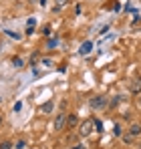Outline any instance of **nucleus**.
Instances as JSON below:
<instances>
[{
	"instance_id": "6",
	"label": "nucleus",
	"mask_w": 141,
	"mask_h": 149,
	"mask_svg": "<svg viewBox=\"0 0 141 149\" xmlns=\"http://www.w3.org/2000/svg\"><path fill=\"white\" fill-rule=\"evenodd\" d=\"M127 133H131L133 137H139V135H141V125L139 123H133L131 127H129V131H127Z\"/></svg>"
},
{
	"instance_id": "16",
	"label": "nucleus",
	"mask_w": 141,
	"mask_h": 149,
	"mask_svg": "<svg viewBox=\"0 0 141 149\" xmlns=\"http://www.w3.org/2000/svg\"><path fill=\"white\" fill-rule=\"evenodd\" d=\"M43 34H47V36L50 34V26H45V28H43Z\"/></svg>"
},
{
	"instance_id": "9",
	"label": "nucleus",
	"mask_w": 141,
	"mask_h": 149,
	"mask_svg": "<svg viewBox=\"0 0 141 149\" xmlns=\"http://www.w3.org/2000/svg\"><path fill=\"white\" fill-rule=\"evenodd\" d=\"M12 65H14L16 69H22V67H24V61H22V58H12Z\"/></svg>"
},
{
	"instance_id": "14",
	"label": "nucleus",
	"mask_w": 141,
	"mask_h": 149,
	"mask_svg": "<svg viewBox=\"0 0 141 149\" xmlns=\"http://www.w3.org/2000/svg\"><path fill=\"white\" fill-rule=\"evenodd\" d=\"M95 123V127H97V131H103V123L101 121H93Z\"/></svg>"
},
{
	"instance_id": "20",
	"label": "nucleus",
	"mask_w": 141,
	"mask_h": 149,
	"mask_svg": "<svg viewBox=\"0 0 141 149\" xmlns=\"http://www.w3.org/2000/svg\"><path fill=\"white\" fill-rule=\"evenodd\" d=\"M139 105H141V93H139Z\"/></svg>"
},
{
	"instance_id": "13",
	"label": "nucleus",
	"mask_w": 141,
	"mask_h": 149,
	"mask_svg": "<svg viewBox=\"0 0 141 149\" xmlns=\"http://www.w3.org/2000/svg\"><path fill=\"white\" fill-rule=\"evenodd\" d=\"M50 109H52V103H45L43 105V111H50Z\"/></svg>"
},
{
	"instance_id": "1",
	"label": "nucleus",
	"mask_w": 141,
	"mask_h": 149,
	"mask_svg": "<svg viewBox=\"0 0 141 149\" xmlns=\"http://www.w3.org/2000/svg\"><path fill=\"white\" fill-rule=\"evenodd\" d=\"M89 105H91V109H103V107H107V97L95 95V97L89 99Z\"/></svg>"
},
{
	"instance_id": "2",
	"label": "nucleus",
	"mask_w": 141,
	"mask_h": 149,
	"mask_svg": "<svg viewBox=\"0 0 141 149\" xmlns=\"http://www.w3.org/2000/svg\"><path fill=\"white\" fill-rule=\"evenodd\" d=\"M67 127V113H59L54 117V131H63Z\"/></svg>"
},
{
	"instance_id": "10",
	"label": "nucleus",
	"mask_w": 141,
	"mask_h": 149,
	"mask_svg": "<svg viewBox=\"0 0 141 149\" xmlns=\"http://www.w3.org/2000/svg\"><path fill=\"white\" fill-rule=\"evenodd\" d=\"M14 147H16V149H24V147H26V141H24V139H18V141L14 143Z\"/></svg>"
},
{
	"instance_id": "7",
	"label": "nucleus",
	"mask_w": 141,
	"mask_h": 149,
	"mask_svg": "<svg viewBox=\"0 0 141 149\" xmlns=\"http://www.w3.org/2000/svg\"><path fill=\"white\" fill-rule=\"evenodd\" d=\"M113 135H115V137H121V135H123V127H121L119 123L113 125Z\"/></svg>"
},
{
	"instance_id": "4",
	"label": "nucleus",
	"mask_w": 141,
	"mask_h": 149,
	"mask_svg": "<svg viewBox=\"0 0 141 149\" xmlns=\"http://www.w3.org/2000/svg\"><path fill=\"white\" fill-rule=\"evenodd\" d=\"M93 121H91V119H89V121H85V123L81 125V127H79V133H81V135H83V137H87V135H89V133H91V131H93V129H91V127H93Z\"/></svg>"
},
{
	"instance_id": "18",
	"label": "nucleus",
	"mask_w": 141,
	"mask_h": 149,
	"mask_svg": "<svg viewBox=\"0 0 141 149\" xmlns=\"http://www.w3.org/2000/svg\"><path fill=\"white\" fill-rule=\"evenodd\" d=\"M73 149H83V147H81V145H75V147H73Z\"/></svg>"
},
{
	"instance_id": "8",
	"label": "nucleus",
	"mask_w": 141,
	"mask_h": 149,
	"mask_svg": "<svg viewBox=\"0 0 141 149\" xmlns=\"http://www.w3.org/2000/svg\"><path fill=\"white\" fill-rule=\"evenodd\" d=\"M121 139H123V143H133L135 137H133L131 133H125V135H121Z\"/></svg>"
},
{
	"instance_id": "22",
	"label": "nucleus",
	"mask_w": 141,
	"mask_h": 149,
	"mask_svg": "<svg viewBox=\"0 0 141 149\" xmlns=\"http://www.w3.org/2000/svg\"><path fill=\"white\" fill-rule=\"evenodd\" d=\"M0 101H2V99H0Z\"/></svg>"
},
{
	"instance_id": "12",
	"label": "nucleus",
	"mask_w": 141,
	"mask_h": 149,
	"mask_svg": "<svg viewBox=\"0 0 141 149\" xmlns=\"http://www.w3.org/2000/svg\"><path fill=\"white\" fill-rule=\"evenodd\" d=\"M0 149H12V143L10 141H2L0 143Z\"/></svg>"
},
{
	"instance_id": "15",
	"label": "nucleus",
	"mask_w": 141,
	"mask_h": 149,
	"mask_svg": "<svg viewBox=\"0 0 141 149\" xmlns=\"http://www.w3.org/2000/svg\"><path fill=\"white\" fill-rule=\"evenodd\" d=\"M20 109H22V103H20V101H18V103H14V111H16V113H18V111H20Z\"/></svg>"
},
{
	"instance_id": "11",
	"label": "nucleus",
	"mask_w": 141,
	"mask_h": 149,
	"mask_svg": "<svg viewBox=\"0 0 141 149\" xmlns=\"http://www.w3.org/2000/svg\"><path fill=\"white\" fill-rule=\"evenodd\" d=\"M89 50H91V42H85V47L81 49V54H87Z\"/></svg>"
},
{
	"instance_id": "3",
	"label": "nucleus",
	"mask_w": 141,
	"mask_h": 149,
	"mask_svg": "<svg viewBox=\"0 0 141 149\" xmlns=\"http://www.w3.org/2000/svg\"><path fill=\"white\" fill-rule=\"evenodd\" d=\"M129 93H131V95H139L141 93V79L139 77L131 79V83H129Z\"/></svg>"
},
{
	"instance_id": "17",
	"label": "nucleus",
	"mask_w": 141,
	"mask_h": 149,
	"mask_svg": "<svg viewBox=\"0 0 141 149\" xmlns=\"http://www.w3.org/2000/svg\"><path fill=\"white\" fill-rule=\"evenodd\" d=\"M117 103H119V97H113V99H111V107H115Z\"/></svg>"
},
{
	"instance_id": "19",
	"label": "nucleus",
	"mask_w": 141,
	"mask_h": 149,
	"mask_svg": "<svg viewBox=\"0 0 141 149\" xmlns=\"http://www.w3.org/2000/svg\"><path fill=\"white\" fill-rule=\"evenodd\" d=\"M65 2H67V0H59V4H65Z\"/></svg>"
},
{
	"instance_id": "5",
	"label": "nucleus",
	"mask_w": 141,
	"mask_h": 149,
	"mask_svg": "<svg viewBox=\"0 0 141 149\" xmlns=\"http://www.w3.org/2000/svg\"><path fill=\"white\" fill-rule=\"evenodd\" d=\"M77 125H79V117H77L75 113L67 115V129H75Z\"/></svg>"
},
{
	"instance_id": "21",
	"label": "nucleus",
	"mask_w": 141,
	"mask_h": 149,
	"mask_svg": "<svg viewBox=\"0 0 141 149\" xmlns=\"http://www.w3.org/2000/svg\"><path fill=\"white\" fill-rule=\"evenodd\" d=\"M0 125H2V117H0Z\"/></svg>"
}]
</instances>
